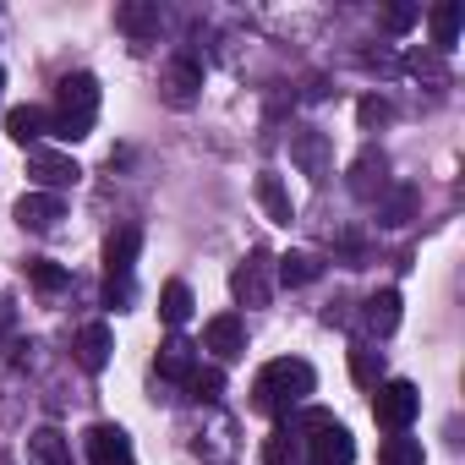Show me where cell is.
<instances>
[{"label":"cell","instance_id":"cell-1","mask_svg":"<svg viewBox=\"0 0 465 465\" xmlns=\"http://www.w3.org/2000/svg\"><path fill=\"white\" fill-rule=\"evenodd\" d=\"M312 389H318L312 361H302V356H280V361H269V367L252 378V411H263V416H291L296 405H307Z\"/></svg>","mask_w":465,"mask_h":465},{"label":"cell","instance_id":"cell-2","mask_svg":"<svg viewBox=\"0 0 465 465\" xmlns=\"http://www.w3.org/2000/svg\"><path fill=\"white\" fill-rule=\"evenodd\" d=\"M94 121H99V77L94 72L61 77L55 104H50V132L66 143H83V137H94Z\"/></svg>","mask_w":465,"mask_h":465},{"label":"cell","instance_id":"cell-3","mask_svg":"<svg viewBox=\"0 0 465 465\" xmlns=\"http://www.w3.org/2000/svg\"><path fill=\"white\" fill-rule=\"evenodd\" d=\"M416 411H421V394H416L411 378H383V383H378V394H372V416H378V427L405 432V427L416 421Z\"/></svg>","mask_w":465,"mask_h":465},{"label":"cell","instance_id":"cell-4","mask_svg":"<svg viewBox=\"0 0 465 465\" xmlns=\"http://www.w3.org/2000/svg\"><path fill=\"white\" fill-rule=\"evenodd\" d=\"M230 296H236L242 307H269V296H274V258L263 247H252L236 263V274H230Z\"/></svg>","mask_w":465,"mask_h":465},{"label":"cell","instance_id":"cell-5","mask_svg":"<svg viewBox=\"0 0 465 465\" xmlns=\"http://www.w3.org/2000/svg\"><path fill=\"white\" fill-rule=\"evenodd\" d=\"M197 94H203V61H192V55H170L164 72H159V99H164L170 110H192Z\"/></svg>","mask_w":465,"mask_h":465},{"label":"cell","instance_id":"cell-6","mask_svg":"<svg viewBox=\"0 0 465 465\" xmlns=\"http://www.w3.org/2000/svg\"><path fill=\"white\" fill-rule=\"evenodd\" d=\"M291 159L302 164V175H307L312 186H323V181L334 175V143H329V132L296 126V132H291Z\"/></svg>","mask_w":465,"mask_h":465},{"label":"cell","instance_id":"cell-7","mask_svg":"<svg viewBox=\"0 0 465 465\" xmlns=\"http://www.w3.org/2000/svg\"><path fill=\"white\" fill-rule=\"evenodd\" d=\"M28 175H34V186L39 192H66V186H77L83 181V164L72 159V153H55V148H34L28 153Z\"/></svg>","mask_w":465,"mask_h":465},{"label":"cell","instance_id":"cell-8","mask_svg":"<svg viewBox=\"0 0 465 465\" xmlns=\"http://www.w3.org/2000/svg\"><path fill=\"white\" fill-rule=\"evenodd\" d=\"M83 454H88V465H132V438L115 421H94L83 432Z\"/></svg>","mask_w":465,"mask_h":465},{"label":"cell","instance_id":"cell-9","mask_svg":"<svg viewBox=\"0 0 465 465\" xmlns=\"http://www.w3.org/2000/svg\"><path fill=\"white\" fill-rule=\"evenodd\" d=\"M203 351H208L213 361H242V356H247V323H242L236 312L208 318V329H203Z\"/></svg>","mask_w":465,"mask_h":465},{"label":"cell","instance_id":"cell-10","mask_svg":"<svg viewBox=\"0 0 465 465\" xmlns=\"http://www.w3.org/2000/svg\"><path fill=\"white\" fill-rule=\"evenodd\" d=\"M351 460H356L351 427H340V421L312 427V438H307V465H351Z\"/></svg>","mask_w":465,"mask_h":465},{"label":"cell","instance_id":"cell-11","mask_svg":"<svg viewBox=\"0 0 465 465\" xmlns=\"http://www.w3.org/2000/svg\"><path fill=\"white\" fill-rule=\"evenodd\" d=\"M351 192H356L361 203H372V197L389 192V153H383V148H361V153L351 159Z\"/></svg>","mask_w":465,"mask_h":465},{"label":"cell","instance_id":"cell-12","mask_svg":"<svg viewBox=\"0 0 465 465\" xmlns=\"http://www.w3.org/2000/svg\"><path fill=\"white\" fill-rule=\"evenodd\" d=\"M137 252H143V230H137V224L110 230V242H104V280H132Z\"/></svg>","mask_w":465,"mask_h":465},{"label":"cell","instance_id":"cell-13","mask_svg":"<svg viewBox=\"0 0 465 465\" xmlns=\"http://www.w3.org/2000/svg\"><path fill=\"white\" fill-rule=\"evenodd\" d=\"M192 367H197V345L181 340V334H170V340L159 345V356H153V372H159L164 383H186Z\"/></svg>","mask_w":465,"mask_h":465},{"label":"cell","instance_id":"cell-14","mask_svg":"<svg viewBox=\"0 0 465 465\" xmlns=\"http://www.w3.org/2000/svg\"><path fill=\"white\" fill-rule=\"evenodd\" d=\"M45 132H50V110H39V104H12V110H6V137H12V143L39 148Z\"/></svg>","mask_w":465,"mask_h":465},{"label":"cell","instance_id":"cell-15","mask_svg":"<svg viewBox=\"0 0 465 465\" xmlns=\"http://www.w3.org/2000/svg\"><path fill=\"white\" fill-rule=\"evenodd\" d=\"M61 213H66V208H61L55 192H23V197H17V224H23V230H55Z\"/></svg>","mask_w":465,"mask_h":465},{"label":"cell","instance_id":"cell-16","mask_svg":"<svg viewBox=\"0 0 465 465\" xmlns=\"http://www.w3.org/2000/svg\"><path fill=\"white\" fill-rule=\"evenodd\" d=\"M427 28H432V50H454L460 28H465V6L460 0H438V6L427 12Z\"/></svg>","mask_w":465,"mask_h":465},{"label":"cell","instance_id":"cell-17","mask_svg":"<svg viewBox=\"0 0 465 465\" xmlns=\"http://www.w3.org/2000/svg\"><path fill=\"white\" fill-rule=\"evenodd\" d=\"M115 28L132 34V39H153L159 34V6H153V0H121V6H115Z\"/></svg>","mask_w":465,"mask_h":465},{"label":"cell","instance_id":"cell-18","mask_svg":"<svg viewBox=\"0 0 465 465\" xmlns=\"http://www.w3.org/2000/svg\"><path fill=\"white\" fill-rule=\"evenodd\" d=\"M405 302H400V291H378V296H367V307H361V318H367V329L378 334V340H389L394 329H400V312Z\"/></svg>","mask_w":465,"mask_h":465},{"label":"cell","instance_id":"cell-19","mask_svg":"<svg viewBox=\"0 0 465 465\" xmlns=\"http://www.w3.org/2000/svg\"><path fill=\"white\" fill-rule=\"evenodd\" d=\"M110 351H115L110 323H88V329L77 334V361H83L88 372H104V367H110Z\"/></svg>","mask_w":465,"mask_h":465},{"label":"cell","instance_id":"cell-20","mask_svg":"<svg viewBox=\"0 0 465 465\" xmlns=\"http://www.w3.org/2000/svg\"><path fill=\"white\" fill-rule=\"evenodd\" d=\"M28 465H72V438L55 427L28 432Z\"/></svg>","mask_w":465,"mask_h":465},{"label":"cell","instance_id":"cell-21","mask_svg":"<svg viewBox=\"0 0 465 465\" xmlns=\"http://www.w3.org/2000/svg\"><path fill=\"white\" fill-rule=\"evenodd\" d=\"M258 203H263V213L274 219V224H291L296 219V203H291V192H285V181L280 175H258Z\"/></svg>","mask_w":465,"mask_h":465},{"label":"cell","instance_id":"cell-22","mask_svg":"<svg viewBox=\"0 0 465 465\" xmlns=\"http://www.w3.org/2000/svg\"><path fill=\"white\" fill-rule=\"evenodd\" d=\"M192 307H197V302H192V285H186V280H170V285L159 291V323H164V329H181V323L192 318Z\"/></svg>","mask_w":465,"mask_h":465},{"label":"cell","instance_id":"cell-23","mask_svg":"<svg viewBox=\"0 0 465 465\" xmlns=\"http://www.w3.org/2000/svg\"><path fill=\"white\" fill-rule=\"evenodd\" d=\"M411 213H416V186H389V192L378 197V224H383V230H400Z\"/></svg>","mask_w":465,"mask_h":465},{"label":"cell","instance_id":"cell-24","mask_svg":"<svg viewBox=\"0 0 465 465\" xmlns=\"http://www.w3.org/2000/svg\"><path fill=\"white\" fill-rule=\"evenodd\" d=\"M274 280L291 285V291H302V285L318 280V258L312 252H285V258H274Z\"/></svg>","mask_w":465,"mask_h":465},{"label":"cell","instance_id":"cell-25","mask_svg":"<svg viewBox=\"0 0 465 465\" xmlns=\"http://www.w3.org/2000/svg\"><path fill=\"white\" fill-rule=\"evenodd\" d=\"M302 460V432L296 427H274L263 438V465H296Z\"/></svg>","mask_w":465,"mask_h":465},{"label":"cell","instance_id":"cell-26","mask_svg":"<svg viewBox=\"0 0 465 465\" xmlns=\"http://www.w3.org/2000/svg\"><path fill=\"white\" fill-rule=\"evenodd\" d=\"M351 378L361 383V389H378L383 383V351H372V345H351Z\"/></svg>","mask_w":465,"mask_h":465},{"label":"cell","instance_id":"cell-27","mask_svg":"<svg viewBox=\"0 0 465 465\" xmlns=\"http://www.w3.org/2000/svg\"><path fill=\"white\" fill-rule=\"evenodd\" d=\"M181 389H186V394H192L197 405H213V400L224 394V372H219V367H203V361H197V367H192V378H186Z\"/></svg>","mask_w":465,"mask_h":465},{"label":"cell","instance_id":"cell-28","mask_svg":"<svg viewBox=\"0 0 465 465\" xmlns=\"http://www.w3.org/2000/svg\"><path fill=\"white\" fill-rule=\"evenodd\" d=\"M28 280H34V291H45V296H55V291H66V269L61 263H50V258H28Z\"/></svg>","mask_w":465,"mask_h":465},{"label":"cell","instance_id":"cell-29","mask_svg":"<svg viewBox=\"0 0 465 465\" xmlns=\"http://www.w3.org/2000/svg\"><path fill=\"white\" fill-rule=\"evenodd\" d=\"M378 460H383V465H421L427 454H421V438H405V432H394V438L378 449Z\"/></svg>","mask_w":465,"mask_h":465},{"label":"cell","instance_id":"cell-30","mask_svg":"<svg viewBox=\"0 0 465 465\" xmlns=\"http://www.w3.org/2000/svg\"><path fill=\"white\" fill-rule=\"evenodd\" d=\"M356 121L372 132V126H389L394 121V99H383V94H367L361 104H356Z\"/></svg>","mask_w":465,"mask_h":465},{"label":"cell","instance_id":"cell-31","mask_svg":"<svg viewBox=\"0 0 465 465\" xmlns=\"http://www.w3.org/2000/svg\"><path fill=\"white\" fill-rule=\"evenodd\" d=\"M132 302H137V285H132V280H104V307L132 312Z\"/></svg>","mask_w":465,"mask_h":465},{"label":"cell","instance_id":"cell-32","mask_svg":"<svg viewBox=\"0 0 465 465\" xmlns=\"http://www.w3.org/2000/svg\"><path fill=\"white\" fill-rule=\"evenodd\" d=\"M416 17H421L416 6H383V17H378V23H383L389 34H411V28H416Z\"/></svg>","mask_w":465,"mask_h":465},{"label":"cell","instance_id":"cell-33","mask_svg":"<svg viewBox=\"0 0 465 465\" xmlns=\"http://www.w3.org/2000/svg\"><path fill=\"white\" fill-rule=\"evenodd\" d=\"M12 334H17V307H12V296H0V345Z\"/></svg>","mask_w":465,"mask_h":465},{"label":"cell","instance_id":"cell-34","mask_svg":"<svg viewBox=\"0 0 465 465\" xmlns=\"http://www.w3.org/2000/svg\"><path fill=\"white\" fill-rule=\"evenodd\" d=\"M0 88H6V72H0Z\"/></svg>","mask_w":465,"mask_h":465}]
</instances>
